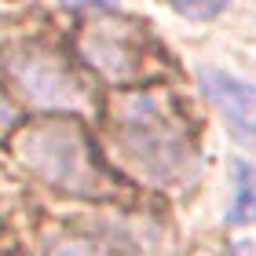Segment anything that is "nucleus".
Wrapping results in <instances>:
<instances>
[{
    "mask_svg": "<svg viewBox=\"0 0 256 256\" xmlns=\"http://www.w3.org/2000/svg\"><path fill=\"white\" fill-rule=\"evenodd\" d=\"M110 146L139 180L190 187L202 158L180 102L165 92H132L110 106Z\"/></svg>",
    "mask_w": 256,
    "mask_h": 256,
    "instance_id": "1",
    "label": "nucleus"
},
{
    "mask_svg": "<svg viewBox=\"0 0 256 256\" xmlns=\"http://www.w3.org/2000/svg\"><path fill=\"white\" fill-rule=\"evenodd\" d=\"M227 224L246 227L256 224V165L246 158L230 161V202H227Z\"/></svg>",
    "mask_w": 256,
    "mask_h": 256,
    "instance_id": "6",
    "label": "nucleus"
},
{
    "mask_svg": "<svg viewBox=\"0 0 256 256\" xmlns=\"http://www.w3.org/2000/svg\"><path fill=\"white\" fill-rule=\"evenodd\" d=\"M59 4L70 11H114L118 0H59Z\"/></svg>",
    "mask_w": 256,
    "mask_h": 256,
    "instance_id": "9",
    "label": "nucleus"
},
{
    "mask_svg": "<svg viewBox=\"0 0 256 256\" xmlns=\"http://www.w3.org/2000/svg\"><path fill=\"white\" fill-rule=\"evenodd\" d=\"M198 84H202L205 99L224 114L230 132L238 139L256 143V84L252 80H242L224 66H202L198 70Z\"/></svg>",
    "mask_w": 256,
    "mask_h": 256,
    "instance_id": "5",
    "label": "nucleus"
},
{
    "mask_svg": "<svg viewBox=\"0 0 256 256\" xmlns=\"http://www.w3.org/2000/svg\"><path fill=\"white\" fill-rule=\"evenodd\" d=\"M227 256H256V246L246 238V242H234V246H230V252Z\"/></svg>",
    "mask_w": 256,
    "mask_h": 256,
    "instance_id": "11",
    "label": "nucleus"
},
{
    "mask_svg": "<svg viewBox=\"0 0 256 256\" xmlns=\"http://www.w3.org/2000/svg\"><path fill=\"white\" fill-rule=\"evenodd\" d=\"M132 30H136L132 22L102 11V18L88 22L80 30V55H84V62L96 66L110 80L132 77L139 70V62H143V40Z\"/></svg>",
    "mask_w": 256,
    "mask_h": 256,
    "instance_id": "4",
    "label": "nucleus"
},
{
    "mask_svg": "<svg viewBox=\"0 0 256 256\" xmlns=\"http://www.w3.org/2000/svg\"><path fill=\"white\" fill-rule=\"evenodd\" d=\"M18 161L26 165L33 176L59 190L74 194H106L110 180L102 172L96 150H92L88 136L80 132L74 121H37L11 139Z\"/></svg>",
    "mask_w": 256,
    "mask_h": 256,
    "instance_id": "2",
    "label": "nucleus"
},
{
    "mask_svg": "<svg viewBox=\"0 0 256 256\" xmlns=\"http://www.w3.org/2000/svg\"><path fill=\"white\" fill-rule=\"evenodd\" d=\"M52 256H106V249L92 246V242H80V238H70L62 246H55Z\"/></svg>",
    "mask_w": 256,
    "mask_h": 256,
    "instance_id": "8",
    "label": "nucleus"
},
{
    "mask_svg": "<svg viewBox=\"0 0 256 256\" xmlns=\"http://www.w3.org/2000/svg\"><path fill=\"white\" fill-rule=\"evenodd\" d=\"M11 121H15V106H11V99L0 92V128H11Z\"/></svg>",
    "mask_w": 256,
    "mask_h": 256,
    "instance_id": "10",
    "label": "nucleus"
},
{
    "mask_svg": "<svg viewBox=\"0 0 256 256\" xmlns=\"http://www.w3.org/2000/svg\"><path fill=\"white\" fill-rule=\"evenodd\" d=\"M165 4L176 11V15H183V18H216L220 11H224L230 0H165Z\"/></svg>",
    "mask_w": 256,
    "mask_h": 256,
    "instance_id": "7",
    "label": "nucleus"
},
{
    "mask_svg": "<svg viewBox=\"0 0 256 256\" xmlns=\"http://www.w3.org/2000/svg\"><path fill=\"white\" fill-rule=\"evenodd\" d=\"M4 74L18 88V96L37 102L44 110H84L88 92L80 77L70 70L59 52L40 44H18L4 55Z\"/></svg>",
    "mask_w": 256,
    "mask_h": 256,
    "instance_id": "3",
    "label": "nucleus"
}]
</instances>
